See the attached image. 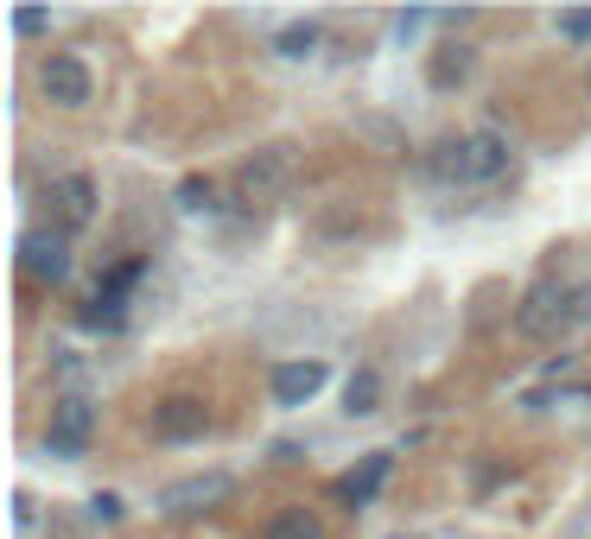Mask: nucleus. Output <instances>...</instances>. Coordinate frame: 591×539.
<instances>
[{"instance_id":"obj_1","label":"nucleus","mask_w":591,"mask_h":539,"mask_svg":"<svg viewBox=\"0 0 591 539\" xmlns=\"http://www.w3.org/2000/svg\"><path fill=\"white\" fill-rule=\"evenodd\" d=\"M433 172L445 184H483V179H503L509 172V140L496 134V127H478V134H465V140H445L433 152Z\"/></svg>"},{"instance_id":"obj_2","label":"nucleus","mask_w":591,"mask_h":539,"mask_svg":"<svg viewBox=\"0 0 591 539\" xmlns=\"http://www.w3.org/2000/svg\"><path fill=\"white\" fill-rule=\"evenodd\" d=\"M89 431H96V406H89L83 394H71V400L51 406L45 444H51V457H83V451H89Z\"/></svg>"},{"instance_id":"obj_3","label":"nucleus","mask_w":591,"mask_h":539,"mask_svg":"<svg viewBox=\"0 0 591 539\" xmlns=\"http://www.w3.org/2000/svg\"><path fill=\"white\" fill-rule=\"evenodd\" d=\"M293 172H299L293 146H261L255 159L242 166V197H255V204H267V197H280V191L293 184Z\"/></svg>"},{"instance_id":"obj_4","label":"nucleus","mask_w":591,"mask_h":539,"mask_svg":"<svg viewBox=\"0 0 591 539\" xmlns=\"http://www.w3.org/2000/svg\"><path fill=\"white\" fill-rule=\"evenodd\" d=\"M38 83H45L51 102H64V108H83L89 102V89H96V83H89V64H83L76 51H51L45 71H38Z\"/></svg>"},{"instance_id":"obj_5","label":"nucleus","mask_w":591,"mask_h":539,"mask_svg":"<svg viewBox=\"0 0 591 539\" xmlns=\"http://www.w3.org/2000/svg\"><path fill=\"white\" fill-rule=\"evenodd\" d=\"M210 426V413H204V400H166V406H153V438H166V444H185V438H204Z\"/></svg>"},{"instance_id":"obj_6","label":"nucleus","mask_w":591,"mask_h":539,"mask_svg":"<svg viewBox=\"0 0 591 539\" xmlns=\"http://www.w3.org/2000/svg\"><path fill=\"white\" fill-rule=\"evenodd\" d=\"M559 318H566V286H554V280H541V286L521 298V336H547V330H559Z\"/></svg>"},{"instance_id":"obj_7","label":"nucleus","mask_w":591,"mask_h":539,"mask_svg":"<svg viewBox=\"0 0 591 539\" xmlns=\"http://www.w3.org/2000/svg\"><path fill=\"white\" fill-rule=\"evenodd\" d=\"M318 388H325V362H280L274 368V400L280 406H305Z\"/></svg>"},{"instance_id":"obj_8","label":"nucleus","mask_w":591,"mask_h":539,"mask_svg":"<svg viewBox=\"0 0 591 539\" xmlns=\"http://www.w3.org/2000/svg\"><path fill=\"white\" fill-rule=\"evenodd\" d=\"M229 495V476L222 469H210V476H185V482H172L166 495H159V507H172V514H191V507H210Z\"/></svg>"},{"instance_id":"obj_9","label":"nucleus","mask_w":591,"mask_h":539,"mask_svg":"<svg viewBox=\"0 0 591 539\" xmlns=\"http://www.w3.org/2000/svg\"><path fill=\"white\" fill-rule=\"evenodd\" d=\"M20 267H26L33 280H51V286H58V280L71 273V254H64L58 235H26V242H20Z\"/></svg>"},{"instance_id":"obj_10","label":"nucleus","mask_w":591,"mask_h":539,"mask_svg":"<svg viewBox=\"0 0 591 539\" xmlns=\"http://www.w3.org/2000/svg\"><path fill=\"white\" fill-rule=\"evenodd\" d=\"M388 469H395V457H388V451H370V457H363V469H350V476L337 482V502L370 507V502H375V489L388 482Z\"/></svg>"},{"instance_id":"obj_11","label":"nucleus","mask_w":591,"mask_h":539,"mask_svg":"<svg viewBox=\"0 0 591 539\" xmlns=\"http://www.w3.org/2000/svg\"><path fill=\"white\" fill-rule=\"evenodd\" d=\"M58 197H64V222H71V229H83V222L96 216V184L83 179V172H71V179L58 184Z\"/></svg>"},{"instance_id":"obj_12","label":"nucleus","mask_w":591,"mask_h":539,"mask_svg":"<svg viewBox=\"0 0 591 539\" xmlns=\"http://www.w3.org/2000/svg\"><path fill=\"white\" fill-rule=\"evenodd\" d=\"M261 539H325V527H318V514H305V507H280Z\"/></svg>"},{"instance_id":"obj_13","label":"nucleus","mask_w":591,"mask_h":539,"mask_svg":"<svg viewBox=\"0 0 591 539\" xmlns=\"http://www.w3.org/2000/svg\"><path fill=\"white\" fill-rule=\"evenodd\" d=\"M375 400H382V381H375V368L350 375V388H343V406H350V413H375Z\"/></svg>"},{"instance_id":"obj_14","label":"nucleus","mask_w":591,"mask_h":539,"mask_svg":"<svg viewBox=\"0 0 591 539\" xmlns=\"http://www.w3.org/2000/svg\"><path fill=\"white\" fill-rule=\"evenodd\" d=\"M312 45H318V26H312V20H299V26H287V33L274 38V51H280V58H305Z\"/></svg>"},{"instance_id":"obj_15","label":"nucleus","mask_w":591,"mask_h":539,"mask_svg":"<svg viewBox=\"0 0 591 539\" xmlns=\"http://www.w3.org/2000/svg\"><path fill=\"white\" fill-rule=\"evenodd\" d=\"M559 38H572V45H591V7H572V13H559Z\"/></svg>"},{"instance_id":"obj_16","label":"nucleus","mask_w":591,"mask_h":539,"mask_svg":"<svg viewBox=\"0 0 591 539\" xmlns=\"http://www.w3.org/2000/svg\"><path fill=\"white\" fill-rule=\"evenodd\" d=\"M179 204H185V210H210V184L185 179V184H179Z\"/></svg>"}]
</instances>
